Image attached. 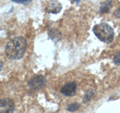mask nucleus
I'll use <instances>...</instances> for the list:
<instances>
[{
    "label": "nucleus",
    "mask_w": 120,
    "mask_h": 113,
    "mask_svg": "<svg viewBox=\"0 0 120 113\" xmlns=\"http://www.w3.org/2000/svg\"><path fill=\"white\" fill-rule=\"evenodd\" d=\"M45 85V78L43 75H36L32 78L29 82V86L32 90H38Z\"/></svg>",
    "instance_id": "4"
},
{
    "label": "nucleus",
    "mask_w": 120,
    "mask_h": 113,
    "mask_svg": "<svg viewBox=\"0 0 120 113\" xmlns=\"http://www.w3.org/2000/svg\"><path fill=\"white\" fill-rule=\"evenodd\" d=\"M13 2H17V3H21V4H23V5H26V4H29L30 2V1H17V0H14Z\"/></svg>",
    "instance_id": "11"
},
{
    "label": "nucleus",
    "mask_w": 120,
    "mask_h": 113,
    "mask_svg": "<svg viewBox=\"0 0 120 113\" xmlns=\"http://www.w3.org/2000/svg\"><path fill=\"white\" fill-rule=\"evenodd\" d=\"M77 90V84L76 82L72 81V82H68L64 85L61 88V93L62 94L68 97L73 96L76 93Z\"/></svg>",
    "instance_id": "5"
},
{
    "label": "nucleus",
    "mask_w": 120,
    "mask_h": 113,
    "mask_svg": "<svg viewBox=\"0 0 120 113\" xmlns=\"http://www.w3.org/2000/svg\"><path fill=\"white\" fill-rule=\"evenodd\" d=\"M112 8V2L111 1H106L101 4L100 7L99 12L101 14H105L110 11V8Z\"/></svg>",
    "instance_id": "7"
},
{
    "label": "nucleus",
    "mask_w": 120,
    "mask_h": 113,
    "mask_svg": "<svg viewBox=\"0 0 120 113\" xmlns=\"http://www.w3.org/2000/svg\"><path fill=\"white\" fill-rule=\"evenodd\" d=\"M116 15L117 17H120V7L117 10H116Z\"/></svg>",
    "instance_id": "12"
},
{
    "label": "nucleus",
    "mask_w": 120,
    "mask_h": 113,
    "mask_svg": "<svg viewBox=\"0 0 120 113\" xmlns=\"http://www.w3.org/2000/svg\"><path fill=\"white\" fill-rule=\"evenodd\" d=\"M93 32L98 39L104 43H111L114 39L113 29L106 23L96 24L93 27Z\"/></svg>",
    "instance_id": "2"
},
{
    "label": "nucleus",
    "mask_w": 120,
    "mask_h": 113,
    "mask_svg": "<svg viewBox=\"0 0 120 113\" xmlns=\"http://www.w3.org/2000/svg\"><path fill=\"white\" fill-rule=\"evenodd\" d=\"M26 47L27 42L24 37H14L6 44L5 50V55L11 60L21 59L25 54Z\"/></svg>",
    "instance_id": "1"
},
{
    "label": "nucleus",
    "mask_w": 120,
    "mask_h": 113,
    "mask_svg": "<svg viewBox=\"0 0 120 113\" xmlns=\"http://www.w3.org/2000/svg\"><path fill=\"white\" fill-rule=\"evenodd\" d=\"M14 110V101L9 98L0 100V113H13Z\"/></svg>",
    "instance_id": "3"
},
{
    "label": "nucleus",
    "mask_w": 120,
    "mask_h": 113,
    "mask_svg": "<svg viewBox=\"0 0 120 113\" xmlns=\"http://www.w3.org/2000/svg\"><path fill=\"white\" fill-rule=\"evenodd\" d=\"M62 10V4L58 1H52L48 3L46 11L51 14H58Z\"/></svg>",
    "instance_id": "6"
},
{
    "label": "nucleus",
    "mask_w": 120,
    "mask_h": 113,
    "mask_svg": "<svg viewBox=\"0 0 120 113\" xmlns=\"http://www.w3.org/2000/svg\"><path fill=\"white\" fill-rule=\"evenodd\" d=\"M94 93H94V91H92V90H88V91L86 93V95L84 97V99H83L84 103L89 101L90 99H91L92 97L94 95Z\"/></svg>",
    "instance_id": "9"
},
{
    "label": "nucleus",
    "mask_w": 120,
    "mask_h": 113,
    "mask_svg": "<svg viewBox=\"0 0 120 113\" xmlns=\"http://www.w3.org/2000/svg\"><path fill=\"white\" fill-rule=\"evenodd\" d=\"M79 108H80V105L77 103H72V104L68 105V110L70 111V112H74V111H77Z\"/></svg>",
    "instance_id": "8"
},
{
    "label": "nucleus",
    "mask_w": 120,
    "mask_h": 113,
    "mask_svg": "<svg viewBox=\"0 0 120 113\" xmlns=\"http://www.w3.org/2000/svg\"><path fill=\"white\" fill-rule=\"evenodd\" d=\"M113 62L116 65L120 66V51L115 54L113 57Z\"/></svg>",
    "instance_id": "10"
}]
</instances>
